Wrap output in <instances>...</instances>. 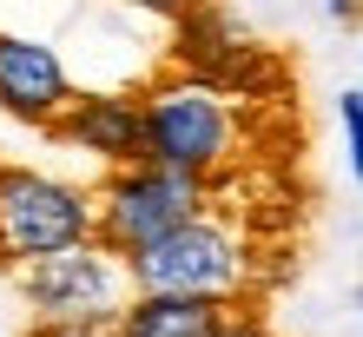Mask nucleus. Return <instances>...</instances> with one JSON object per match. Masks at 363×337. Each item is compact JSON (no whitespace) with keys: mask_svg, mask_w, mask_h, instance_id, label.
<instances>
[{"mask_svg":"<svg viewBox=\"0 0 363 337\" xmlns=\"http://www.w3.org/2000/svg\"><path fill=\"white\" fill-rule=\"evenodd\" d=\"M145 106V159L172 165V172L211 179L231 159V106L225 87L185 73V79H159L152 93H139Z\"/></svg>","mask_w":363,"mask_h":337,"instance_id":"20e7f679","label":"nucleus"},{"mask_svg":"<svg viewBox=\"0 0 363 337\" xmlns=\"http://www.w3.org/2000/svg\"><path fill=\"white\" fill-rule=\"evenodd\" d=\"M93 238V192L33 165L0 159V271H20L47 251Z\"/></svg>","mask_w":363,"mask_h":337,"instance_id":"f03ea898","label":"nucleus"},{"mask_svg":"<svg viewBox=\"0 0 363 337\" xmlns=\"http://www.w3.org/2000/svg\"><path fill=\"white\" fill-rule=\"evenodd\" d=\"M231 311V298L199 291H133V304L113 311V337H218Z\"/></svg>","mask_w":363,"mask_h":337,"instance_id":"6e6552de","label":"nucleus"},{"mask_svg":"<svg viewBox=\"0 0 363 337\" xmlns=\"http://www.w3.org/2000/svg\"><path fill=\"white\" fill-rule=\"evenodd\" d=\"M20 298H27L40 318H93L113 324V258L86 238L67 251H47V258L20 265Z\"/></svg>","mask_w":363,"mask_h":337,"instance_id":"39448f33","label":"nucleus"},{"mask_svg":"<svg viewBox=\"0 0 363 337\" xmlns=\"http://www.w3.org/2000/svg\"><path fill=\"white\" fill-rule=\"evenodd\" d=\"M67 99H73V79L53 47H40L27 33H0V113L47 133Z\"/></svg>","mask_w":363,"mask_h":337,"instance_id":"0eeeda50","label":"nucleus"},{"mask_svg":"<svg viewBox=\"0 0 363 337\" xmlns=\"http://www.w3.org/2000/svg\"><path fill=\"white\" fill-rule=\"evenodd\" d=\"M133 7H145V13H165V20H185V13H199L205 0H133Z\"/></svg>","mask_w":363,"mask_h":337,"instance_id":"9b49d317","label":"nucleus"},{"mask_svg":"<svg viewBox=\"0 0 363 337\" xmlns=\"http://www.w3.org/2000/svg\"><path fill=\"white\" fill-rule=\"evenodd\" d=\"M205 185L211 179L172 172V165H159V159L106 165V179L93 185V245L106 258H133L139 245H152L172 225L205 212Z\"/></svg>","mask_w":363,"mask_h":337,"instance_id":"f257e3e1","label":"nucleus"},{"mask_svg":"<svg viewBox=\"0 0 363 337\" xmlns=\"http://www.w3.org/2000/svg\"><path fill=\"white\" fill-rule=\"evenodd\" d=\"M47 139L79 145L106 165H133L145 159V106H139V93H73L60 106V119L47 126Z\"/></svg>","mask_w":363,"mask_h":337,"instance_id":"423d86ee","label":"nucleus"},{"mask_svg":"<svg viewBox=\"0 0 363 337\" xmlns=\"http://www.w3.org/2000/svg\"><path fill=\"white\" fill-rule=\"evenodd\" d=\"M27 337H113V324H93V318H33Z\"/></svg>","mask_w":363,"mask_h":337,"instance_id":"1a4fd4ad","label":"nucleus"},{"mask_svg":"<svg viewBox=\"0 0 363 337\" xmlns=\"http://www.w3.org/2000/svg\"><path fill=\"white\" fill-rule=\"evenodd\" d=\"M344 133H350V165L363 185V93H344Z\"/></svg>","mask_w":363,"mask_h":337,"instance_id":"9d476101","label":"nucleus"},{"mask_svg":"<svg viewBox=\"0 0 363 337\" xmlns=\"http://www.w3.org/2000/svg\"><path fill=\"white\" fill-rule=\"evenodd\" d=\"M133 291H199V298H231L238 304V291L251 278V258H245V238L218 219H185L172 225L165 238L139 245L133 258H119Z\"/></svg>","mask_w":363,"mask_h":337,"instance_id":"7ed1b4c3","label":"nucleus"},{"mask_svg":"<svg viewBox=\"0 0 363 337\" xmlns=\"http://www.w3.org/2000/svg\"><path fill=\"white\" fill-rule=\"evenodd\" d=\"M218 337H277V331H271L264 318H238V311H231V318H225V331H218Z\"/></svg>","mask_w":363,"mask_h":337,"instance_id":"f8f14e48","label":"nucleus"}]
</instances>
